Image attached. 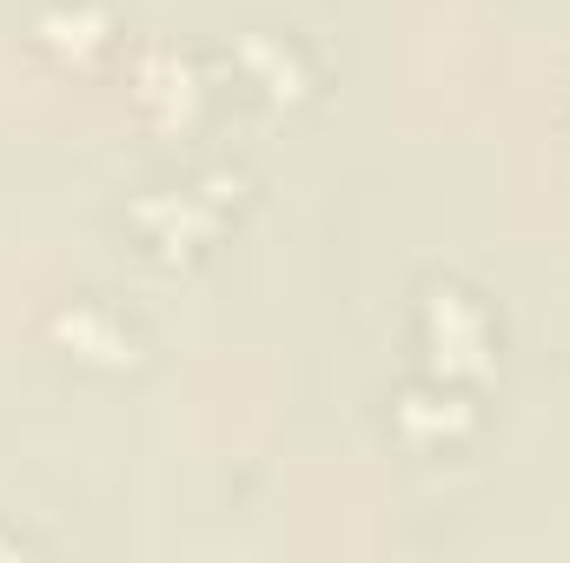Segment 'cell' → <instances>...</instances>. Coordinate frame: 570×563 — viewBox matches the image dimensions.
<instances>
[{"instance_id": "1", "label": "cell", "mask_w": 570, "mask_h": 563, "mask_svg": "<svg viewBox=\"0 0 570 563\" xmlns=\"http://www.w3.org/2000/svg\"><path fill=\"white\" fill-rule=\"evenodd\" d=\"M419 325H425V345H431V358H438L444 378L478 372L484 352H491V318H484V305L464 285H431Z\"/></svg>"}, {"instance_id": "2", "label": "cell", "mask_w": 570, "mask_h": 563, "mask_svg": "<svg viewBox=\"0 0 570 563\" xmlns=\"http://www.w3.org/2000/svg\"><path fill=\"white\" fill-rule=\"evenodd\" d=\"M53 338L67 345V358H80V365H94V372H127V365H140V332H134L120 312H107L100 298L60 305V312H53Z\"/></svg>"}, {"instance_id": "3", "label": "cell", "mask_w": 570, "mask_h": 563, "mask_svg": "<svg viewBox=\"0 0 570 563\" xmlns=\"http://www.w3.org/2000/svg\"><path fill=\"white\" fill-rule=\"evenodd\" d=\"M392 418H399V431H405L412 444L438 451V444H458V437L471 431V398H464L451 378H425V385H405V392H399Z\"/></svg>"}, {"instance_id": "4", "label": "cell", "mask_w": 570, "mask_h": 563, "mask_svg": "<svg viewBox=\"0 0 570 563\" xmlns=\"http://www.w3.org/2000/svg\"><path fill=\"white\" fill-rule=\"evenodd\" d=\"M134 226L140 233H153L166 253H179V246H199L213 226H219V206L199 192V186H186V192H146L140 206H134Z\"/></svg>"}, {"instance_id": "5", "label": "cell", "mask_w": 570, "mask_h": 563, "mask_svg": "<svg viewBox=\"0 0 570 563\" xmlns=\"http://www.w3.org/2000/svg\"><path fill=\"white\" fill-rule=\"evenodd\" d=\"M233 53H239V67L253 73V87L273 93V100H292V93L305 87V60H298V47L279 40V33H246Z\"/></svg>"}, {"instance_id": "6", "label": "cell", "mask_w": 570, "mask_h": 563, "mask_svg": "<svg viewBox=\"0 0 570 563\" xmlns=\"http://www.w3.org/2000/svg\"><path fill=\"white\" fill-rule=\"evenodd\" d=\"M40 40L47 47H60V53H94V47H107L114 40V20H107V7H94V0H53L47 13H40Z\"/></svg>"}]
</instances>
